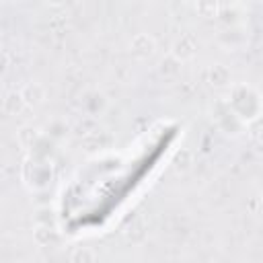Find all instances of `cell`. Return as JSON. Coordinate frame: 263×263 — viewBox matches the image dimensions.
I'll list each match as a JSON object with an SVG mask.
<instances>
[{
  "instance_id": "14",
  "label": "cell",
  "mask_w": 263,
  "mask_h": 263,
  "mask_svg": "<svg viewBox=\"0 0 263 263\" xmlns=\"http://www.w3.org/2000/svg\"><path fill=\"white\" fill-rule=\"evenodd\" d=\"M179 66H181V62L168 53L166 60L160 62V72H162V74H177V72H179Z\"/></svg>"
},
{
  "instance_id": "8",
  "label": "cell",
  "mask_w": 263,
  "mask_h": 263,
  "mask_svg": "<svg viewBox=\"0 0 263 263\" xmlns=\"http://www.w3.org/2000/svg\"><path fill=\"white\" fill-rule=\"evenodd\" d=\"M25 109H27V105H25V101H23L18 90H12V92H8L4 97V111L8 115H21Z\"/></svg>"
},
{
  "instance_id": "15",
  "label": "cell",
  "mask_w": 263,
  "mask_h": 263,
  "mask_svg": "<svg viewBox=\"0 0 263 263\" xmlns=\"http://www.w3.org/2000/svg\"><path fill=\"white\" fill-rule=\"evenodd\" d=\"M8 66H10V58H8V53H6V51H2V49H0V76H4V74H6Z\"/></svg>"
},
{
  "instance_id": "13",
  "label": "cell",
  "mask_w": 263,
  "mask_h": 263,
  "mask_svg": "<svg viewBox=\"0 0 263 263\" xmlns=\"http://www.w3.org/2000/svg\"><path fill=\"white\" fill-rule=\"evenodd\" d=\"M95 259H97V255L92 251H88V249H82V247L74 249L72 255H70V261H74V263H78V261L86 263V261H95Z\"/></svg>"
},
{
  "instance_id": "12",
  "label": "cell",
  "mask_w": 263,
  "mask_h": 263,
  "mask_svg": "<svg viewBox=\"0 0 263 263\" xmlns=\"http://www.w3.org/2000/svg\"><path fill=\"white\" fill-rule=\"evenodd\" d=\"M197 12L201 14V16H216V12H218V0H197Z\"/></svg>"
},
{
  "instance_id": "2",
  "label": "cell",
  "mask_w": 263,
  "mask_h": 263,
  "mask_svg": "<svg viewBox=\"0 0 263 263\" xmlns=\"http://www.w3.org/2000/svg\"><path fill=\"white\" fill-rule=\"evenodd\" d=\"M51 177H53V166L51 162L47 160V156H31L25 166H23V179H25V185L31 187V189H45L49 183H51Z\"/></svg>"
},
{
  "instance_id": "5",
  "label": "cell",
  "mask_w": 263,
  "mask_h": 263,
  "mask_svg": "<svg viewBox=\"0 0 263 263\" xmlns=\"http://www.w3.org/2000/svg\"><path fill=\"white\" fill-rule=\"evenodd\" d=\"M18 92H21L25 105L31 107V109H33V107H39V105L45 101V88H43L39 82H27Z\"/></svg>"
},
{
  "instance_id": "7",
  "label": "cell",
  "mask_w": 263,
  "mask_h": 263,
  "mask_svg": "<svg viewBox=\"0 0 263 263\" xmlns=\"http://www.w3.org/2000/svg\"><path fill=\"white\" fill-rule=\"evenodd\" d=\"M125 238L129 242H142L146 238V224H144V218L142 216H136L132 222H127L125 230H123Z\"/></svg>"
},
{
  "instance_id": "1",
  "label": "cell",
  "mask_w": 263,
  "mask_h": 263,
  "mask_svg": "<svg viewBox=\"0 0 263 263\" xmlns=\"http://www.w3.org/2000/svg\"><path fill=\"white\" fill-rule=\"evenodd\" d=\"M226 105L245 123L251 121V119H255V117H259V113H261L259 92L253 86H249V84H234L230 88V97H228Z\"/></svg>"
},
{
  "instance_id": "16",
  "label": "cell",
  "mask_w": 263,
  "mask_h": 263,
  "mask_svg": "<svg viewBox=\"0 0 263 263\" xmlns=\"http://www.w3.org/2000/svg\"><path fill=\"white\" fill-rule=\"evenodd\" d=\"M47 4H51V6H62V4H66L68 0H45Z\"/></svg>"
},
{
  "instance_id": "4",
  "label": "cell",
  "mask_w": 263,
  "mask_h": 263,
  "mask_svg": "<svg viewBox=\"0 0 263 263\" xmlns=\"http://www.w3.org/2000/svg\"><path fill=\"white\" fill-rule=\"evenodd\" d=\"M195 51H197V39H195L191 33L181 35V37L173 43V47H171V55L177 58L181 64L187 62V60H191V58L195 55Z\"/></svg>"
},
{
  "instance_id": "10",
  "label": "cell",
  "mask_w": 263,
  "mask_h": 263,
  "mask_svg": "<svg viewBox=\"0 0 263 263\" xmlns=\"http://www.w3.org/2000/svg\"><path fill=\"white\" fill-rule=\"evenodd\" d=\"M33 236H35V242H37L39 247H47V245L55 238V230H53L49 224H39V226L35 228Z\"/></svg>"
},
{
  "instance_id": "6",
  "label": "cell",
  "mask_w": 263,
  "mask_h": 263,
  "mask_svg": "<svg viewBox=\"0 0 263 263\" xmlns=\"http://www.w3.org/2000/svg\"><path fill=\"white\" fill-rule=\"evenodd\" d=\"M205 76H208V82H210L212 86H216V88H226V86H230V70H228L226 66H222V64L210 66V70L205 72Z\"/></svg>"
},
{
  "instance_id": "9",
  "label": "cell",
  "mask_w": 263,
  "mask_h": 263,
  "mask_svg": "<svg viewBox=\"0 0 263 263\" xmlns=\"http://www.w3.org/2000/svg\"><path fill=\"white\" fill-rule=\"evenodd\" d=\"M41 140H43V136H41V132L35 129V127H23V129L18 132V142H21V146L27 148V150H33Z\"/></svg>"
},
{
  "instance_id": "3",
  "label": "cell",
  "mask_w": 263,
  "mask_h": 263,
  "mask_svg": "<svg viewBox=\"0 0 263 263\" xmlns=\"http://www.w3.org/2000/svg\"><path fill=\"white\" fill-rule=\"evenodd\" d=\"M154 49H156V43L146 33H138L129 41V53L136 60H148V58H152L154 55Z\"/></svg>"
},
{
  "instance_id": "11",
  "label": "cell",
  "mask_w": 263,
  "mask_h": 263,
  "mask_svg": "<svg viewBox=\"0 0 263 263\" xmlns=\"http://www.w3.org/2000/svg\"><path fill=\"white\" fill-rule=\"evenodd\" d=\"M173 164H175V168L177 171H187L191 164H193V154L189 152V150H181V152H177V156H175V160H173Z\"/></svg>"
},
{
  "instance_id": "17",
  "label": "cell",
  "mask_w": 263,
  "mask_h": 263,
  "mask_svg": "<svg viewBox=\"0 0 263 263\" xmlns=\"http://www.w3.org/2000/svg\"><path fill=\"white\" fill-rule=\"evenodd\" d=\"M14 2H18V0H14Z\"/></svg>"
}]
</instances>
